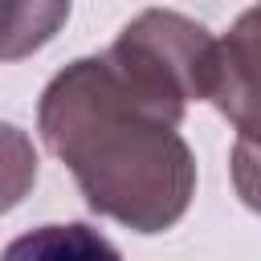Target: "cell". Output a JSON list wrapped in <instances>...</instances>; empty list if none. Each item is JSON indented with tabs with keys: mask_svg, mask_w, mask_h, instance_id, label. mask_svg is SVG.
<instances>
[{
	"mask_svg": "<svg viewBox=\"0 0 261 261\" xmlns=\"http://www.w3.org/2000/svg\"><path fill=\"white\" fill-rule=\"evenodd\" d=\"M232 184H237V196L245 200V208L261 212V151L241 139L232 143Z\"/></svg>",
	"mask_w": 261,
	"mask_h": 261,
	"instance_id": "obj_8",
	"label": "cell"
},
{
	"mask_svg": "<svg viewBox=\"0 0 261 261\" xmlns=\"http://www.w3.org/2000/svg\"><path fill=\"white\" fill-rule=\"evenodd\" d=\"M102 57L135 98L179 126L188 102L208 98L216 41L200 20L184 12L147 8L118 33V41Z\"/></svg>",
	"mask_w": 261,
	"mask_h": 261,
	"instance_id": "obj_2",
	"label": "cell"
},
{
	"mask_svg": "<svg viewBox=\"0 0 261 261\" xmlns=\"http://www.w3.org/2000/svg\"><path fill=\"white\" fill-rule=\"evenodd\" d=\"M37 184V151H33V139L12 126V122H0V212L16 208Z\"/></svg>",
	"mask_w": 261,
	"mask_h": 261,
	"instance_id": "obj_6",
	"label": "cell"
},
{
	"mask_svg": "<svg viewBox=\"0 0 261 261\" xmlns=\"http://www.w3.org/2000/svg\"><path fill=\"white\" fill-rule=\"evenodd\" d=\"M216 69L261 82V4L241 12L224 41H216Z\"/></svg>",
	"mask_w": 261,
	"mask_h": 261,
	"instance_id": "obj_7",
	"label": "cell"
},
{
	"mask_svg": "<svg viewBox=\"0 0 261 261\" xmlns=\"http://www.w3.org/2000/svg\"><path fill=\"white\" fill-rule=\"evenodd\" d=\"M37 126L98 216L163 232L188 212L196 192L188 143L175 122L122 86L106 57L65 65L37 102Z\"/></svg>",
	"mask_w": 261,
	"mask_h": 261,
	"instance_id": "obj_1",
	"label": "cell"
},
{
	"mask_svg": "<svg viewBox=\"0 0 261 261\" xmlns=\"http://www.w3.org/2000/svg\"><path fill=\"white\" fill-rule=\"evenodd\" d=\"M0 261H122V253L90 224H41L16 237Z\"/></svg>",
	"mask_w": 261,
	"mask_h": 261,
	"instance_id": "obj_3",
	"label": "cell"
},
{
	"mask_svg": "<svg viewBox=\"0 0 261 261\" xmlns=\"http://www.w3.org/2000/svg\"><path fill=\"white\" fill-rule=\"evenodd\" d=\"M208 102L237 126V139L261 151V82L253 77H232L220 73L212 61V77H208Z\"/></svg>",
	"mask_w": 261,
	"mask_h": 261,
	"instance_id": "obj_5",
	"label": "cell"
},
{
	"mask_svg": "<svg viewBox=\"0 0 261 261\" xmlns=\"http://www.w3.org/2000/svg\"><path fill=\"white\" fill-rule=\"evenodd\" d=\"M69 20V4H0V61H20Z\"/></svg>",
	"mask_w": 261,
	"mask_h": 261,
	"instance_id": "obj_4",
	"label": "cell"
}]
</instances>
